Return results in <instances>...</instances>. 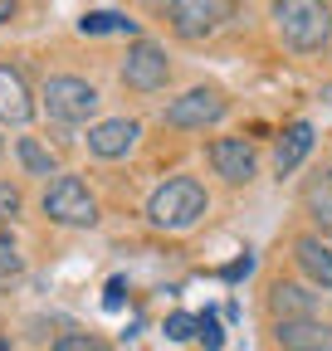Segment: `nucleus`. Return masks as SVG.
<instances>
[{
	"label": "nucleus",
	"instance_id": "1",
	"mask_svg": "<svg viewBox=\"0 0 332 351\" xmlns=\"http://www.w3.org/2000/svg\"><path fill=\"white\" fill-rule=\"evenodd\" d=\"M211 215V191H205L195 176H171V181H161L152 195H147V225L152 230H195L200 219Z\"/></svg>",
	"mask_w": 332,
	"mask_h": 351
},
{
	"label": "nucleus",
	"instance_id": "2",
	"mask_svg": "<svg viewBox=\"0 0 332 351\" xmlns=\"http://www.w3.org/2000/svg\"><path fill=\"white\" fill-rule=\"evenodd\" d=\"M274 29L294 54H322L332 44V5L327 0H274Z\"/></svg>",
	"mask_w": 332,
	"mask_h": 351
},
{
	"label": "nucleus",
	"instance_id": "3",
	"mask_svg": "<svg viewBox=\"0 0 332 351\" xmlns=\"http://www.w3.org/2000/svg\"><path fill=\"white\" fill-rule=\"evenodd\" d=\"M39 210H45V219H49V225H59V230H93L98 219H103L98 195L88 191V181H83V176H64V171L45 186Z\"/></svg>",
	"mask_w": 332,
	"mask_h": 351
},
{
	"label": "nucleus",
	"instance_id": "4",
	"mask_svg": "<svg viewBox=\"0 0 332 351\" xmlns=\"http://www.w3.org/2000/svg\"><path fill=\"white\" fill-rule=\"evenodd\" d=\"M39 103H45V112L59 127H83L88 117H98L103 93L88 78H78V73H49L45 83H39Z\"/></svg>",
	"mask_w": 332,
	"mask_h": 351
},
{
	"label": "nucleus",
	"instance_id": "5",
	"mask_svg": "<svg viewBox=\"0 0 332 351\" xmlns=\"http://www.w3.org/2000/svg\"><path fill=\"white\" fill-rule=\"evenodd\" d=\"M225 112H230V98L220 93V88L215 83H195V88H186L181 98H171L161 108V122L176 127V132H205V127H215Z\"/></svg>",
	"mask_w": 332,
	"mask_h": 351
},
{
	"label": "nucleus",
	"instance_id": "6",
	"mask_svg": "<svg viewBox=\"0 0 332 351\" xmlns=\"http://www.w3.org/2000/svg\"><path fill=\"white\" fill-rule=\"evenodd\" d=\"M117 73H122V83H128L132 93H161V88L171 83V59H166L161 44L132 39L128 54H122V64H117Z\"/></svg>",
	"mask_w": 332,
	"mask_h": 351
},
{
	"label": "nucleus",
	"instance_id": "7",
	"mask_svg": "<svg viewBox=\"0 0 332 351\" xmlns=\"http://www.w3.org/2000/svg\"><path fill=\"white\" fill-rule=\"evenodd\" d=\"M230 15H235V0H176V10L166 15V20H171L176 39H186V44H200V39L220 34Z\"/></svg>",
	"mask_w": 332,
	"mask_h": 351
},
{
	"label": "nucleus",
	"instance_id": "8",
	"mask_svg": "<svg viewBox=\"0 0 332 351\" xmlns=\"http://www.w3.org/2000/svg\"><path fill=\"white\" fill-rule=\"evenodd\" d=\"M205 161H211V171L225 186H249L259 171V152L249 137H211L205 142Z\"/></svg>",
	"mask_w": 332,
	"mask_h": 351
},
{
	"label": "nucleus",
	"instance_id": "9",
	"mask_svg": "<svg viewBox=\"0 0 332 351\" xmlns=\"http://www.w3.org/2000/svg\"><path fill=\"white\" fill-rule=\"evenodd\" d=\"M142 142V122L137 117H103L88 127V152L98 161H122V156H132Z\"/></svg>",
	"mask_w": 332,
	"mask_h": 351
},
{
	"label": "nucleus",
	"instance_id": "10",
	"mask_svg": "<svg viewBox=\"0 0 332 351\" xmlns=\"http://www.w3.org/2000/svg\"><path fill=\"white\" fill-rule=\"evenodd\" d=\"M278 351H332V322L322 317H294V322H274Z\"/></svg>",
	"mask_w": 332,
	"mask_h": 351
},
{
	"label": "nucleus",
	"instance_id": "11",
	"mask_svg": "<svg viewBox=\"0 0 332 351\" xmlns=\"http://www.w3.org/2000/svg\"><path fill=\"white\" fill-rule=\"evenodd\" d=\"M29 117H34V88L25 83L15 64H0V122L25 127Z\"/></svg>",
	"mask_w": 332,
	"mask_h": 351
},
{
	"label": "nucleus",
	"instance_id": "12",
	"mask_svg": "<svg viewBox=\"0 0 332 351\" xmlns=\"http://www.w3.org/2000/svg\"><path fill=\"white\" fill-rule=\"evenodd\" d=\"M269 317L274 322H294V317H318V293L308 283H274L269 288Z\"/></svg>",
	"mask_w": 332,
	"mask_h": 351
},
{
	"label": "nucleus",
	"instance_id": "13",
	"mask_svg": "<svg viewBox=\"0 0 332 351\" xmlns=\"http://www.w3.org/2000/svg\"><path fill=\"white\" fill-rule=\"evenodd\" d=\"M294 258H298V269L313 278V288L332 293V244L322 234H298L294 239Z\"/></svg>",
	"mask_w": 332,
	"mask_h": 351
},
{
	"label": "nucleus",
	"instance_id": "14",
	"mask_svg": "<svg viewBox=\"0 0 332 351\" xmlns=\"http://www.w3.org/2000/svg\"><path fill=\"white\" fill-rule=\"evenodd\" d=\"M313 152V122H288L274 142V171L278 176H294Z\"/></svg>",
	"mask_w": 332,
	"mask_h": 351
},
{
	"label": "nucleus",
	"instance_id": "15",
	"mask_svg": "<svg viewBox=\"0 0 332 351\" xmlns=\"http://www.w3.org/2000/svg\"><path fill=\"white\" fill-rule=\"evenodd\" d=\"M303 205H308V215H313V234H322V239L332 244V176H327V171L318 176V181H308Z\"/></svg>",
	"mask_w": 332,
	"mask_h": 351
},
{
	"label": "nucleus",
	"instance_id": "16",
	"mask_svg": "<svg viewBox=\"0 0 332 351\" xmlns=\"http://www.w3.org/2000/svg\"><path fill=\"white\" fill-rule=\"evenodd\" d=\"M15 156H20V166H25V176H59V156L39 142V137H15Z\"/></svg>",
	"mask_w": 332,
	"mask_h": 351
},
{
	"label": "nucleus",
	"instance_id": "17",
	"mask_svg": "<svg viewBox=\"0 0 332 351\" xmlns=\"http://www.w3.org/2000/svg\"><path fill=\"white\" fill-rule=\"evenodd\" d=\"M78 34H132V39H142L137 20L117 15V10H88V15L78 20Z\"/></svg>",
	"mask_w": 332,
	"mask_h": 351
},
{
	"label": "nucleus",
	"instance_id": "18",
	"mask_svg": "<svg viewBox=\"0 0 332 351\" xmlns=\"http://www.w3.org/2000/svg\"><path fill=\"white\" fill-rule=\"evenodd\" d=\"M161 332H166V341H191V337H200V317L195 313H171L161 322Z\"/></svg>",
	"mask_w": 332,
	"mask_h": 351
},
{
	"label": "nucleus",
	"instance_id": "19",
	"mask_svg": "<svg viewBox=\"0 0 332 351\" xmlns=\"http://www.w3.org/2000/svg\"><path fill=\"white\" fill-rule=\"evenodd\" d=\"M54 351H112V341H103L98 332H64Z\"/></svg>",
	"mask_w": 332,
	"mask_h": 351
},
{
	"label": "nucleus",
	"instance_id": "20",
	"mask_svg": "<svg viewBox=\"0 0 332 351\" xmlns=\"http://www.w3.org/2000/svg\"><path fill=\"white\" fill-rule=\"evenodd\" d=\"M20 244H15V234L5 230V225H0V278H15L20 274Z\"/></svg>",
	"mask_w": 332,
	"mask_h": 351
},
{
	"label": "nucleus",
	"instance_id": "21",
	"mask_svg": "<svg viewBox=\"0 0 332 351\" xmlns=\"http://www.w3.org/2000/svg\"><path fill=\"white\" fill-rule=\"evenodd\" d=\"M20 210H25V195H20V186L0 176V225H10V219H15Z\"/></svg>",
	"mask_w": 332,
	"mask_h": 351
},
{
	"label": "nucleus",
	"instance_id": "22",
	"mask_svg": "<svg viewBox=\"0 0 332 351\" xmlns=\"http://www.w3.org/2000/svg\"><path fill=\"white\" fill-rule=\"evenodd\" d=\"M220 337H225V332H220V322L205 313V317H200V346H205V351H220Z\"/></svg>",
	"mask_w": 332,
	"mask_h": 351
},
{
	"label": "nucleus",
	"instance_id": "23",
	"mask_svg": "<svg viewBox=\"0 0 332 351\" xmlns=\"http://www.w3.org/2000/svg\"><path fill=\"white\" fill-rule=\"evenodd\" d=\"M103 302H108V307H122V278L108 283V298H103Z\"/></svg>",
	"mask_w": 332,
	"mask_h": 351
},
{
	"label": "nucleus",
	"instance_id": "24",
	"mask_svg": "<svg viewBox=\"0 0 332 351\" xmlns=\"http://www.w3.org/2000/svg\"><path fill=\"white\" fill-rule=\"evenodd\" d=\"M15 10H20V0H0V25H10Z\"/></svg>",
	"mask_w": 332,
	"mask_h": 351
},
{
	"label": "nucleus",
	"instance_id": "25",
	"mask_svg": "<svg viewBox=\"0 0 332 351\" xmlns=\"http://www.w3.org/2000/svg\"><path fill=\"white\" fill-rule=\"evenodd\" d=\"M147 10H156V15H171V10H176V0H147Z\"/></svg>",
	"mask_w": 332,
	"mask_h": 351
},
{
	"label": "nucleus",
	"instance_id": "26",
	"mask_svg": "<svg viewBox=\"0 0 332 351\" xmlns=\"http://www.w3.org/2000/svg\"><path fill=\"white\" fill-rule=\"evenodd\" d=\"M0 156H5V137H0Z\"/></svg>",
	"mask_w": 332,
	"mask_h": 351
},
{
	"label": "nucleus",
	"instance_id": "27",
	"mask_svg": "<svg viewBox=\"0 0 332 351\" xmlns=\"http://www.w3.org/2000/svg\"><path fill=\"white\" fill-rule=\"evenodd\" d=\"M0 351H10V341H0Z\"/></svg>",
	"mask_w": 332,
	"mask_h": 351
}]
</instances>
